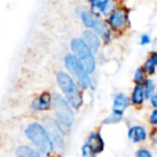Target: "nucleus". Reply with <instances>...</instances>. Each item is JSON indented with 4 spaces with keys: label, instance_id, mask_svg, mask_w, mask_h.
Instances as JSON below:
<instances>
[{
    "label": "nucleus",
    "instance_id": "obj_21",
    "mask_svg": "<svg viewBox=\"0 0 157 157\" xmlns=\"http://www.w3.org/2000/svg\"><path fill=\"white\" fill-rule=\"evenodd\" d=\"M136 157H153V155L147 148H140L136 152Z\"/></svg>",
    "mask_w": 157,
    "mask_h": 157
},
{
    "label": "nucleus",
    "instance_id": "obj_13",
    "mask_svg": "<svg viewBox=\"0 0 157 157\" xmlns=\"http://www.w3.org/2000/svg\"><path fill=\"white\" fill-rule=\"evenodd\" d=\"M129 107V98L125 94H118L115 96L113 100V108L112 111L117 113L124 114L125 110Z\"/></svg>",
    "mask_w": 157,
    "mask_h": 157
},
{
    "label": "nucleus",
    "instance_id": "obj_27",
    "mask_svg": "<svg viewBox=\"0 0 157 157\" xmlns=\"http://www.w3.org/2000/svg\"><path fill=\"white\" fill-rule=\"evenodd\" d=\"M87 1H90V0H87Z\"/></svg>",
    "mask_w": 157,
    "mask_h": 157
},
{
    "label": "nucleus",
    "instance_id": "obj_15",
    "mask_svg": "<svg viewBox=\"0 0 157 157\" xmlns=\"http://www.w3.org/2000/svg\"><path fill=\"white\" fill-rule=\"evenodd\" d=\"M131 102L135 105H141L145 99V92H144L143 84H137L131 93Z\"/></svg>",
    "mask_w": 157,
    "mask_h": 157
},
{
    "label": "nucleus",
    "instance_id": "obj_4",
    "mask_svg": "<svg viewBox=\"0 0 157 157\" xmlns=\"http://www.w3.org/2000/svg\"><path fill=\"white\" fill-rule=\"evenodd\" d=\"M65 67L72 74L76 80L78 84L81 86L83 90H87L90 87V73L86 71L82 63L74 56L73 54H67L65 57Z\"/></svg>",
    "mask_w": 157,
    "mask_h": 157
},
{
    "label": "nucleus",
    "instance_id": "obj_8",
    "mask_svg": "<svg viewBox=\"0 0 157 157\" xmlns=\"http://www.w3.org/2000/svg\"><path fill=\"white\" fill-rule=\"evenodd\" d=\"M53 103V98L51 96L50 93L44 92L40 95L39 97L35 98L31 102V109L36 112H41V111H46L52 107Z\"/></svg>",
    "mask_w": 157,
    "mask_h": 157
},
{
    "label": "nucleus",
    "instance_id": "obj_5",
    "mask_svg": "<svg viewBox=\"0 0 157 157\" xmlns=\"http://www.w3.org/2000/svg\"><path fill=\"white\" fill-rule=\"evenodd\" d=\"M53 105L56 120L59 124L63 126V128H70L74 123V113L72 111L71 105L63 96L55 95L53 98Z\"/></svg>",
    "mask_w": 157,
    "mask_h": 157
},
{
    "label": "nucleus",
    "instance_id": "obj_22",
    "mask_svg": "<svg viewBox=\"0 0 157 157\" xmlns=\"http://www.w3.org/2000/svg\"><path fill=\"white\" fill-rule=\"evenodd\" d=\"M82 157H96V154L85 144L82 147Z\"/></svg>",
    "mask_w": 157,
    "mask_h": 157
},
{
    "label": "nucleus",
    "instance_id": "obj_7",
    "mask_svg": "<svg viewBox=\"0 0 157 157\" xmlns=\"http://www.w3.org/2000/svg\"><path fill=\"white\" fill-rule=\"evenodd\" d=\"M128 14L124 9H115L108 17L107 22L113 30H121L127 24Z\"/></svg>",
    "mask_w": 157,
    "mask_h": 157
},
{
    "label": "nucleus",
    "instance_id": "obj_20",
    "mask_svg": "<svg viewBox=\"0 0 157 157\" xmlns=\"http://www.w3.org/2000/svg\"><path fill=\"white\" fill-rule=\"evenodd\" d=\"M122 116H123V114L112 111V113L103 121V123H105V124H116V123H118L122 120Z\"/></svg>",
    "mask_w": 157,
    "mask_h": 157
},
{
    "label": "nucleus",
    "instance_id": "obj_10",
    "mask_svg": "<svg viewBox=\"0 0 157 157\" xmlns=\"http://www.w3.org/2000/svg\"><path fill=\"white\" fill-rule=\"evenodd\" d=\"M86 145L95 153V154H99L105 150V141H103L102 137L100 136L99 132H92L87 138L86 141Z\"/></svg>",
    "mask_w": 157,
    "mask_h": 157
},
{
    "label": "nucleus",
    "instance_id": "obj_16",
    "mask_svg": "<svg viewBox=\"0 0 157 157\" xmlns=\"http://www.w3.org/2000/svg\"><path fill=\"white\" fill-rule=\"evenodd\" d=\"M81 20L83 22V24L85 25V27L90 29H94L95 26L98 24L99 20L98 15H96L95 13H93L92 11H83L81 14Z\"/></svg>",
    "mask_w": 157,
    "mask_h": 157
},
{
    "label": "nucleus",
    "instance_id": "obj_28",
    "mask_svg": "<svg viewBox=\"0 0 157 157\" xmlns=\"http://www.w3.org/2000/svg\"><path fill=\"white\" fill-rule=\"evenodd\" d=\"M156 153H157V151H156Z\"/></svg>",
    "mask_w": 157,
    "mask_h": 157
},
{
    "label": "nucleus",
    "instance_id": "obj_6",
    "mask_svg": "<svg viewBox=\"0 0 157 157\" xmlns=\"http://www.w3.org/2000/svg\"><path fill=\"white\" fill-rule=\"evenodd\" d=\"M44 126L46 127V129L50 132L52 140L54 142L55 147H57L58 150H63L65 148V141H63V126L58 123L57 120L46 116L43 120Z\"/></svg>",
    "mask_w": 157,
    "mask_h": 157
},
{
    "label": "nucleus",
    "instance_id": "obj_25",
    "mask_svg": "<svg viewBox=\"0 0 157 157\" xmlns=\"http://www.w3.org/2000/svg\"><path fill=\"white\" fill-rule=\"evenodd\" d=\"M150 100H151V105H152L155 109H157V93H155V94L153 95Z\"/></svg>",
    "mask_w": 157,
    "mask_h": 157
},
{
    "label": "nucleus",
    "instance_id": "obj_3",
    "mask_svg": "<svg viewBox=\"0 0 157 157\" xmlns=\"http://www.w3.org/2000/svg\"><path fill=\"white\" fill-rule=\"evenodd\" d=\"M70 46H71L73 55L81 61L82 65L86 69V71L90 74L94 73V71L96 70V59H95L94 53L86 45L83 39L74 38V39L71 40Z\"/></svg>",
    "mask_w": 157,
    "mask_h": 157
},
{
    "label": "nucleus",
    "instance_id": "obj_24",
    "mask_svg": "<svg viewBox=\"0 0 157 157\" xmlns=\"http://www.w3.org/2000/svg\"><path fill=\"white\" fill-rule=\"evenodd\" d=\"M150 122L152 125L157 126V109L152 111V113H151V115H150Z\"/></svg>",
    "mask_w": 157,
    "mask_h": 157
},
{
    "label": "nucleus",
    "instance_id": "obj_9",
    "mask_svg": "<svg viewBox=\"0 0 157 157\" xmlns=\"http://www.w3.org/2000/svg\"><path fill=\"white\" fill-rule=\"evenodd\" d=\"M90 7H92V12L96 15L98 14H103L108 15L112 12V0H90Z\"/></svg>",
    "mask_w": 157,
    "mask_h": 157
},
{
    "label": "nucleus",
    "instance_id": "obj_23",
    "mask_svg": "<svg viewBox=\"0 0 157 157\" xmlns=\"http://www.w3.org/2000/svg\"><path fill=\"white\" fill-rule=\"evenodd\" d=\"M151 42V38L148 35H142L141 37H140V44L141 45H146V44H148Z\"/></svg>",
    "mask_w": 157,
    "mask_h": 157
},
{
    "label": "nucleus",
    "instance_id": "obj_19",
    "mask_svg": "<svg viewBox=\"0 0 157 157\" xmlns=\"http://www.w3.org/2000/svg\"><path fill=\"white\" fill-rule=\"evenodd\" d=\"M145 70L143 68H138L135 72V75H133V81L137 84H142L145 82Z\"/></svg>",
    "mask_w": 157,
    "mask_h": 157
},
{
    "label": "nucleus",
    "instance_id": "obj_14",
    "mask_svg": "<svg viewBox=\"0 0 157 157\" xmlns=\"http://www.w3.org/2000/svg\"><path fill=\"white\" fill-rule=\"evenodd\" d=\"M17 157H44V154L40 150H35L28 145H21L16 150Z\"/></svg>",
    "mask_w": 157,
    "mask_h": 157
},
{
    "label": "nucleus",
    "instance_id": "obj_18",
    "mask_svg": "<svg viewBox=\"0 0 157 157\" xmlns=\"http://www.w3.org/2000/svg\"><path fill=\"white\" fill-rule=\"evenodd\" d=\"M156 67H157V63H155L154 59L150 56L145 60V63H144L143 69L145 70V72L147 74H154L155 71H156Z\"/></svg>",
    "mask_w": 157,
    "mask_h": 157
},
{
    "label": "nucleus",
    "instance_id": "obj_12",
    "mask_svg": "<svg viewBox=\"0 0 157 157\" xmlns=\"http://www.w3.org/2000/svg\"><path fill=\"white\" fill-rule=\"evenodd\" d=\"M127 136H128V139L131 142H133V143L143 142L147 138V133H146L145 128L143 126H140V125H136V126L130 127L128 129Z\"/></svg>",
    "mask_w": 157,
    "mask_h": 157
},
{
    "label": "nucleus",
    "instance_id": "obj_26",
    "mask_svg": "<svg viewBox=\"0 0 157 157\" xmlns=\"http://www.w3.org/2000/svg\"><path fill=\"white\" fill-rule=\"evenodd\" d=\"M151 138H152V141L154 142L155 144H157V129L153 130L152 135H151Z\"/></svg>",
    "mask_w": 157,
    "mask_h": 157
},
{
    "label": "nucleus",
    "instance_id": "obj_17",
    "mask_svg": "<svg viewBox=\"0 0 157 157\" xmlns=\"http://www.w3.org/2000/svg\"><path fill=\"white\" fill-rule=\"evenodd\" d=\"M144 85V92H145V99H151L155 94V83L152 78H146Z\"/></svg>",
    "mask_w": 157,
    "mask_h": 157
},
{
    "label": "nucleus",
    "instance_id": "obj_11",
    "mask_svg": "<svg viewBox=\"0 0 157 157\" xmlns=\"http://www.w3.org/2000/svg\"><path fill=\"white\" fill-rule=\"evenodd\" d=\"M83 41L86 43V45L92 50L93 53H97L100 48V39H99L98 35L95 33L94 30H84L83 31V37H82Z\"/></svg>",
    "mask_w": 157,
    "mask_h": 157
},
{
    "label": "nucleus",
    "instance_id": "obj_1",
    "mask_svg": "<svg viewBox=\"0 0 157 157\" xmlns=\"http://www.w3.org/2000/svg\"><path fill=\"white\" fill-rule=\"evenodd\" d=\"M25 136L27 139L38 147L44 155H50L54 151V142L45 126L40 123L33 122L25 129Z\"/></svg>",
    "mask_w": 157,
    "mask_h": 157
},
{
    "label": "nucleus",
    "instance_id": "obj_2",
    "mask_svg": "<svg viewBox=\"0 0 157 157\" xmlns=\"http://www.w3.org/2000/svg\"><path fill=\"white\" fill-rule=\"evenodd\" d=\"M56 81L71 107L76 110L80 109L83 105V97L73 78L65 71H58L56 74Z\"/></svg>",
    "mask_w": 157,
    "mask_h": 157
}]
</instances>
